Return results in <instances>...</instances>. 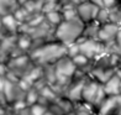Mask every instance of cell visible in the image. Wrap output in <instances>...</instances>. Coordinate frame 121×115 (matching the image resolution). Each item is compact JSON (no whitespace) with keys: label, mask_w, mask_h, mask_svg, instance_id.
<instances>
[{"label":"cell","mask_w":121,"mask_h":115,"mask_svg":"<svg viewBox=\"0 0 121 115\" xmlns=\"http://www.w3.org/2000/svg\"><path fill=\"white\" fill-rule=\"evenodd\" d=\"M83 29H84V22L79 18L62 20L54 27L53 31L54 40L60 42L65 47H69L82 37Z\"/></svg>","instance_id":"2"},{"label":"cell","mask_w":121,"mask_h":115,"mask_svg":"<svg viewBox=\"0 0 121 115\" xmlns=\"http://www.w3.org/2000/svg\"><path fill=\"white\" fill-rule=\"evenodd\" d=\"M103 88H104V92H105L106 95L121 94V79H120V77L115 73L112 77H110L105 83L103 84Z\"/></svg>","instance_id":"6"},{"label":"cell","mask_w":121,"mask_h":115,"mask_svg":"<svg viewBox=\"0 0 121 115\" xmlns=\"http://www.w3.org/2000/svg\"><path fill=\"white\" fill-rule=\"evenodd\" d=\"M20 6L17 0H0V18L13 15Z\"/></svg>","instance_id":"7"},{"label":"cell","mask_w":121,"mask_h":115,"mask_svg":"<svg viewBox=\"0 0 121 115\" xmlns=\"http://www.w3.org/2000/svg\"><path fill=\"white\" fill-rule=\"evenodd\" d=\"M120 29V26L112 22H106V24H101L99 27V32H98V41L103 42L104 45L109 42L115 41L116 34Z\"/></svg>","instance_id":"5"},{"label":"cell","mask_w":121,"mask_h":115,"mask_svg":"<svg viewBox=\"0 0 121 115\" xmlns=\"http://www.w3.org/2000/svg\"><path fill=\"white\" fill-rule=\"evenodd\" d=\"M30 113H31V115H43L46 113V110L41 105H34L30 109Z\"/></svg>","instance_id":"12"},{"label":"cell","mask_w":121,"mask_h":115,"mask_svg":"<svg viewBox=\"0 0 121 115\" xmlns=\"http://www.w3.org/2000/svg\"><path fill=\"white\" fill-rule=\"evenodd\" d=\"M115 43H116V46L121 50V26H120V29L116 34V37H115Z\"/></svg>","instance_id":"13"},{"label":"cell","mask_w":121,"mask_h":115,"mask_svg":"<svg viewBox=\"0 0 121 115\" xmlns=\"http://www.w3.org/2000/svg\"><path fill=\"white\" fill-rule=\"evenodd\" d=\"M119 4H120V5H121V0H119Z\"/></svg>","instance_id":"18"},{"label":"cell","mask_w":121,"mask_h":115,"mask_svg":"<svg viewBox=\"0 0 121 115\" xmlns=\"http://www.w3.org/2000/svg\"><path fill=\"white\" fill-rule=\"evenodd\" d=\"M1 29H3V24H1V18H0V31H1Z\"/></svg>","instance_id":"16"},{"label":"cell","mask_w":121,"mask_h":115,"mask_svg":"<svg viewBox=\"0 0 121 115\" xmlns=\"http://www.w3.org/2000/svg\"><path fill=\"white\" fill-rule=\"evenodd\" d=\"M89 1H91L93 4H95L96 6H99V8H104V0H89Z\"/></svg>","instance_id":"15"},{"label":"cell","mask_w":121,"mask_h":115,"mask_svg":"<svg viewBox=\"0 0 121 115\" xmlns=\"http://www.w3.org/2000/svg\"><path fill=\"white\" fill-rule=\"evenodd\" d=\"M5 83H6V79L4 78V75H0V92H4Z\"/></svg>","instance_id":"14"},{"label":"cell","mask_w":121,"mask_h":115,"mask_svg":"<svg viewBox=\"0 0 121 115\" xmlns=\"http://www.w3.org/2000/svg\"><path fill=\"white\" fill-rule=\"evenodd\" d=\"M43 16H45V20L46 22L49 24L53 29L56 27L60 21L63 20L62 18V14H60V10H53V11H48V13H45L43 14Z\"/></svg>","instance_id":"9"},{"label":"cell","mask_w":121,"mask_h":115,"mask_svg":"<svg viewBox=\"0 0 121 115\" xmlns=\"http://www.w3.org/2000/svg\"><path fill=\"white\" fill-rule=\"evenodd\" d=\"M29 56L36 66H52L58 59L67 56V47L56 40L46 41L29 51Z\"/></svg>","instance_id":"1"},{"label":"cell","mask_w":121,"mask_h":115,"mask_svg":"<svg viewBox=\"0 0 121 115\" xmlns=\"http://www.w3.org/2000/svg\"><path fill=\"white\" fill-rule=\"evenodd\" d=\"M99 27H100V24H99L96 20L91 21V22H88V24H84L82 37L83 38H89V40H98Z\"/></svg>","instance_id":"8"},{"label":"cell","mask_w":121,"mask_h":115,"mask_svg":"<svg viewBox=\"0 0 121 115\" xmlns=\"http://www.w3.org/2000/svg\"><path fill=\"white\" fill-rule=\"evenodd\" d=\"M77 9V15L78 18L83 21L84 24L88 22H91V21H95L96 20V16L99 13V6H96L95 4H93L89 0H85L82 4L77 5L75 6Z\"/></svg>","instance_id":"4"},{"label":"cell","mask_w":121,"mask_h":115,"mask_svg":"<svg viewBox=\"0 0 121 115\" xmlns=\"http://www.w3.org/2000/svg\"><path fill=\"white\" fill-rule=\"evenodd\" d=\"M119 68H121V56H120V61H119Z\"/></svg>","instance_id":"17"},{"label":"cell","mask_w":121,"mask_h":115,"mask_svg":"<svg viewBox=\"0 0 121 115\" xmlns=\"http://www.w3.org/2000/svg\"><path fill=\"white\" fill-rule=\"evenodd\" d=\"M109 20L110 22L121 26V5L116 4L115 6L109 9Z\"/></svg>","instance_id":"10"},{"label":"cell","mask_w":121,"mask_h":115,"mask_svg":"<svg viewBox=\"0 0 121 115\" xmlns=\"http://www.w3.org/2000/svg\"><path fill=\"white\" fill-rule=\"evenodd\" d=\"M96 21L100 25L110 22V20H109V9L108 8H100L99 9V13H98V16H96Z\"/></svg>","instance_id":"11"},{"label":"cell","mask_w":121,"mask_h":115,"mask_svg":"<svg viewBox=\"0 0 121 115\" xmlns=\"http://www.w3.org/2000/svg\"><path fill=\"white\" fill-rule=\"evenodd\" d=\"M77 43H78L79 53L84 54L85 57H88L91 61H94V59H96L98 57H100L101 54L106 52L105 45L98 40H89V38L80 37L77 41Z\"/></svg>","instance_id":"3"}]
</instances>
